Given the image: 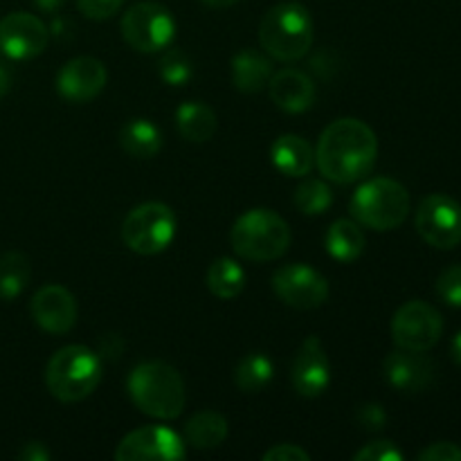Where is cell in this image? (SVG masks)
I'll return each mask as SVG.
<instances>
[{
	"instance_id": "cell-1",
	"label": "cell",
	"mask_w": 461,
	"mask_h": 461,
	"mask_svg": "<svg viewBox=\"0 0 461 461\" xmlns=\"http://www.w3.org/2000/svg\"><path fill=\"white\" fill-rule=\"evenodd\" d=\"M378 138L369 124L356 117L331 122L320 135L315 165L320 174L338 185H354L376 167Z\"/></svg>"
},
{
	"instance_id": "cell-2",
	"label": "cell",
	"mask_w": 461,
	"mask_h": 461,
	"mask_svg": "<svg viewBox=\"0 0 461 461\" xmlns=\"http://www.w3.org/2000/svg\"><path fill=\"white\" fill-rule=\"evenodd\" d=\"M131 401L142 414L171 421L185 410V383L178 369L162 360H149L133 367L126 381Z\"/></svg>"
},
{
	"instance_id": "cell-3",
	"label": "cell",
	"mask_w": 461,
	"mask_h": 461,
	"mask_svg": "<svg viewBox=\"0 0 461 461\" xmlns=\"http://www.w3.org/2000/svg\"><path fill=\"white\" fill-rule=\"evenodd\" d=\"M104 378L102 356L84 345L61 347L45 367L48 392L61 403H79L88 399Z\"/></svg>"
},
{
	"instance_id": "cell-4",
	"label": "cell",
	"mask_w": 461,
	"mask_h": 461,
	"mask_svg": "<svg viewBox=\"0 0 461 461\" xmlns=\"http://www.w3.org/2000/svg\"><path fill=\"white\" fill-rule=\"evenodd\" d=\"M313 18L300 3H279L259 23V45L270 59L300 61L313 45Z\"/></svg>"
},
{
	"instance_id": "cell-5",
	"label": "cell",
	"mask_w": 461,
	"mask_h": 461,
	"mask_svg": "<svg viewBox=\"0 0 461 461\" xmlns=\"http://www.w3.org/2000/svg\"><path fill=\"white\" fill-rule=\"evenodd\" d=\"M230 246L246 261H275L288 252L291 228L277 212L255 207L234 221L230 230Z\"/></svg>"
},
{
	"instance_id": "cell-6",
	"label": "cell",
	"mask_w": 461,
	"mask_h": 461,
	"mask_svg": "<svg viewBox=\"0 0 461 461\" xmlns=\"http://www.w3.org/2000/svg\"><path fill=\"white\" fill-rule=\"evenodd\" d=\"M349 212L363 228L390 232L408 219L410 194L399 180L372 178L356 189L349 201Z\"/></svg>"
},
{
	"instance_id": "cell-7",
	"label": "cell",
	"mask_w": 461,
	"mask_h": 461,
	"mask_svg": "<svg viewBox=\"0 0 461 461\" xmlns=\"http://www.w3.org/2000/svg\"><path fill=\"white\" fill-rule=\"evenodd\" d=\"M178 219L165 203L149 201L135 205L122 223V241L131 252L153 257L165 252L174 243Z\"/></svg>"
},
{
	"instance_id": "cell-8",
	"label": "cell",
	"mask_w": 461,
	"mask_h": 461,
	"mask_svg": "<svg viewBox=\"0 0 461 461\" xmlns=\"http://www.w3.org/2000/svg\"><path fill=\"white\" fill-rule=\"evenodd\" d=\"M122 36L133 50L144 54L160 52L176 39V18L160 3H138L124 12Z\"/></svg>"
},
{
	"instance_id": "cell-9",
	"label": "cell",
	"mask_w": 461,
	"mask_h": 461,
	"mask_svg": "<svg viewBox=\"0 0 461 461\" xmlns=\"http://www.w3.org/2000/svg\"><path fill=\"white\" fill-rule=\"evenodd\" d=\"M444 333V318L432 304L410 300L392 318V340L399 349L428 354Z\"/></svg>"
},
{
	"instance_id": "cell-10",
	"label": "cell",
	"mask_w": 461,
	"mask_h": 461,
	"mask_svg": "<svg viewBox=\"0 0 461 461\" xmlns=\"http://www.w3.org/2000/svg\"><path fill=\"white\" fill-rule=\"evenodd\" d=\"M414 225L428 246L453 250L461 243V205L446 194H430L419 205Z\"/></svg>"
},
{
	"instance_id": "cell-11",
	"label": "cell",
	"mask_w": 461,
	"mask_h": 461,
	"mask_svg": "<svg viewBox=\"0 0 461 461\" xmlns=\"http://www.w3.org/2000/svg\"><path fill=\"white\" fill-rule=\"evenodd\" d=\"M185 439L169 426H142L117 444V461H180L187 457Z\"/></svg>"
},
{
	"instance_id": "cell-12",
	"label": "cell",
	"mask_w": 461,
	"mask_h": 461,
	"mask_svg": "<svg viewBox=\"0 0 461 461\" xmlns=\"http://www.w3.org/2000/svg\"><path fill=\"white\" fill-rule=\"evenodd\" d=\"M273 291L284 304L300 311L320 309L329 300V282L306 264H288L275 270Z\"/></svg>"
},
{
	"instance_id": "cell-13",
	"label": "cell",
	"mask_w": 461,
	"mask_h": 461,
	"mask_svg": "<svg viewBox=\"0 0 461 461\" xmlns=\"http://www.w3.org/2000/svg\"><path fill=\"white\" fill-rule=\"evenodd\" d=\"M50 30L39 16L14 12L0 21V50L14 61H27L45 52Z\"/></svg>"
},
{
	"instance_id": "cell-14",
	"label": "cell",
	"mask_w": 461,
	"mask_h": 461,
	"mask_svg": "<svg viewBox=\"0 0 461 461\" xmlns=\"http://www.w3.org/2000/svg\"><path fill=\"white\" fill-rule=\"evenodd\" d=\"M32 320L43 329L45 333L52 336H63V333L72 331L77 324V300L66 286L59 284H48V286L39 288L30 302Z\"/></svg>"
},
{
	"instance_id": "cell-15",
	"label": "cell",
	"mask_w": 461,
	"mask_h": 461,
	"mask_svg": "<svg viewBox=\"0 0 461 461\" xmlns=\"http://www.w3.org/2000/svg\"><path fill=\"white\" fill-rule=\"evenodd\" d=\"M293 387L304 399H318L331 385V365L318 336H309L297 349L291 369Z\"/></svg>"
},
{
	"instance_id": "cell-16",
	"label": "cell",
	"mask_w": 461,
	"mask_h": 461,
	"mask_svg": "<svg viewBox=\"0 0 461 461\" xmlns=\"http://www.w3.org/2000/svg\"><path fill=\"white\" fill-rule=\"evenodd\" d=\"M108 84V70L99 59L77 57L70 59L59 70L57 90L66 102L86 104L93 102Z\"/></svg>"
},
{
	"instance_id": "cell-17",
	"label": "cell",
	"mask_w": 461,
	"mask_h": 461,
	"mask_svg": "<svg viewBox=\"0 0 461 461\" xmlns=\"http://www.w3.org/2000/svg\"><path fill=\"white\" fill-rule=\"evenodd\" d=\"M385 381L401 394H421L435 383V365L421 351L396 349L383 360Z\"/></svg>"
},
{
	"instance_id": "cell-18",
	"label": "cell",
	"mask_w": 461,
	"mask_h": 461,
	"mask_svg": "<svg viewBox=\"0 0 461 461\" xmlns=\"http://www.w3.org/2000/svg\"><path fill=\"white\" fill-rule=\"evenodd\" d=\"M268 95L275 106L284 113H306L315 102V84L306 72L297 68H284L273 72L268 81Z\"/></svg>"
},
{
	"instance_id": "cell-19",
	"label": "cell",
	"mask_w": 461,
	"mask_h": 461,
	"mask_svg": "<svg viewBox=\"0 0 461 461\" xmlns=\"http://www.w3.org/2000/svg\"><path fill=\"white\" fill-rule=\"evenodd\" d=\"M270 160H273L275 169L282 171L284 176L291 178H302V176L311 174L315 165V151L304 138L295 133L279 135L270 147Z\"/></svg>"
},
{
	"instance_id": "cell-20",
	"label": "cell",
	"mask_w": 461,
	"mask_h": 461,
	"mask_svg": "<svg viewBox=\"0 0 461 461\" xmlns=\"http://www.w3.org/2000/svg\"><path fill=\"white\" fill-rule=\"evenodd\" d=\"M273 77V61L259 50H241L232 59V81L246 95L261 93Z\"/></svg>"
},
{
	"instance_id": "cell-21",
	"label": "cell",
	"mask_w": 461,
	"mask_h": 461,
	"mask_svg": "<svg viewBox=\"0 0 461 461\" xmlns=\"http://www.w3.org/2000/svg\"><path fill=\"white\" fill-rule=\"evenodd\" d=\"M324 246L331 259L340 261V264H354L363 257L367 239H365L360 223L351 219H338L331 228L327 230L324 237Z\"/></svg>"
},
{
	"instance_id": "cell-22",
	"label": "cell",
	"mask_w": 461,
	"mask_h": 461,
	"mask_svg": "<svg viewBox=\"0 0 461 461\" xmlns=\"http://www.w3.org/2000/svg\"><path fill=\"white\" fill-rule=\"evenodd\" d=\"M120 144L131 158L149 160L162 149V131L147 117H133L120 129Z\"/></svg>"
},
{
	"instance_id": "cell-23",
	"label": "cell",
	"mask_w": 461,
	"mask_h": 461,
	"mask_svg": "<svg viewBox=\"0 0 461 461\" xmlns=\"http://www.w3.org/2000/svg\"><path fill=\"white\" fill-rule=\"evenodd\" d=\"M228 419L214 410H203L194 414L185 426V444H189L196 450H212L219 448L228 439Z\"/></svg>"
},
{
	"instance_id": "cell-24",
	"label": "cell",
	"mask_w": 461,
	"mask_h": 461,
	"mask_svg": "<svg viewBox=\"0 0 461 461\" xmlns=\"http://www.w3.org/2000/svg\"><path fill=\"white\" fill-rule=\"evenodd\" d=\"M176 126L187 142L203 144L214 138L219 122L214 108L205 102H185L176 111Z\"/></svg>"
},
{
	"instance_id": "cell-25",
	"label": "cell",
	"mask_w": 461,
	"mask_h": 461,
	"mask_svg": "<svg viewBox=\"0 0 461 461\" xmlns=\"http://www.w3.org/2000/svg\"><path fill=\"white\" fill-rule=\"evenodd\" d=\"M207 288L219 300H234L246 288V270L237 259L219 257L207 268Z\"/></svg>"
},
{
	"instance_id": "cell-26",
	"label": "cell",
	"mask_w": 461,
	"mask_h": 461,
	"mask_svg": "<svg viewBox=\"0 0 461 461\" xmlns=\"http://www.w3.org/2000/svg\"><path fill=\"white\" fill-rule=\"evenodd\" d=\"M275 378V365L261 351H252L234 369V383H237L239 392L243 394H259L266 387L273 383Z\"/></svg>"
},
{
	"instance_id": "cell-27",
	"label": "cell",
	"mask_w": 461,
	"mask_h": 461,
	"mask_svg": "<svg viewBox=\"0 0 461 461\" xmlns=\"http://www.w3.org/2000/svg\"><path fill=\"white\" fill-rule=\"evenodd\" d=\"M32 277V266L27 255L9 250L0 255V300L14 302L23 295Z\"/></svg>"
},
{
	"instance_id": "cell-28",
	"label": "cell",
	"mask_w": 461,
	"mask_h": 461,
	"mask_svg": "<svg viewBox=\"0 0 461 461\" xmlns=\"http://www.w3.org/2000/svg\"><path fill=\"white\" fill-rule=\"evenodd\" d=\"M295 207L306 216H320L329 212L333 205V192L324 180H304L300 187L295 189Z\"/></svg>"
},
{
	"instance_id": "cell-29",
	"label": "cell",
	"mask_w": 461,
	"mask_h": 461,
	"mask_svg": "<svg viewBox=\"0 0 461 461\" xmlns=\"http://www.w3.org/2000/svg\"><path fill=\"white\" fill-rule=\"evenodd\" d=\"M158 70H160L162 81H165L167 86H176V88H180V86H187L189 81H192L194 63L183 50L171 48L169 45V50L162 54L160 68H158Z\"/></svg>"
},
{
	"instance_id": "cell-30",
	"label": "cell",
	"mask_w": 461,
	"mask_h": 461,
	"mask_svg": "<svg viewBox=\"0 0 461 461\" xmlns=\"http://www.w3.org/2000/svg\"><path fill=\"white\" fill-rule=\"evenodd\" d=\"M437 295L441 297V302H446L448 306L459 309L461 306V266H450L448 270L439 275L435 284Z\"/></svg>"
},
{
	"instance_id": "cell-31",
	"label": "cell",
	"mask_w": 461,
	"mask_h": 461,
	"mask_svg": "<svg viewBox=\"0 0 461 461\" xmlns=\"http://www.w3.org/2000/svg\"><path fill=\"white\" fill-rule=\"evenodd\" d=\"M354 461H403V453L396 448L394 441L378 439L369 441L358 453H354Z\"/></svg>"
},
{
	"instance_id": "cell-32",
	"label": "cell",
	"mask_w": 461,
	"mask_h": 461,
	"mask_svg": "<svg viewBox=\"0 0 461 461\" xmlns=\"http://www.w3.org/2000/svg\"><path fill=\"white\" fill-rule=\"evenodd\" d=\"M124 0H77V7L90 21H108L122 9Z\"/></svg>"
},
{
	"instance_id": "cell-33",
	"label": "cell",
	"mask_w": 461,
	"mask_h": 461,
	"mask_svg": "<svg viewBox=\"0 0 461 461\" xmlns=\"http://www.w3.org/2000/svg\"><path fill=\"white\" fill-rule=\"evenodd\" d=\"M356 421L367 432H381L387 426V412L381 403H363L356 410Z\"/></svg>"
},
{
	"instance_id": "cell-34",
	"label": "cell",
	"mask_w": 461,
	"mask_h": 461,
	"mask_svg": "<svg viewBox=\"0 0 461 461\" xmlns=\"http://www.w3.org/2000/svg\"><path fill=\"white\" fill-rule=\"evenodd\" d=\"M419 461H461V448L453 441H437L419 453Z\"/></svg>"
},
{
	"instance_id": "cell-35",
	"label": "cell",
	"mask_w": 461,
	"mask_h": 461,
	"mask_svg": "<svg viewBox=\"0 0 461 461\" xmlns=\"http://www.w3.org/2000/svg\"><path fill=\"white\" fill-rule=\"evenodd\" d=\"M264 461H311V455L295 444H277L266 450Z\"/></svg>"
},
{
	"instance_id": "cell-36",
	"label": "cell",
	"mask_w": 461,
	"mask_h": 461,
	"mask_svg": "<svg viewBox=\"0 0 461 461\" xmlns=\"http://www.w3.org/2000/svg\"><path fill=\"white\" fill-rule=\"evenodd\" d=\"M18 459L48 461V459H52V453H50V450L45 448V444H41V441H27V444L21 448V453H18Z\"/></svg>"
},
{
	"instance_id": "cell-37",
	"label": "cell",
	"mask_w": 461,
	"mask_h": 461,
	"mask_svg": "<svg viewBox=\"0 0 461 461\" xmlns=\"http://www.w3.org/2000/svg\"><path fill=\"white\" fill-rule=\"evenodd\" d=\"M9 88H12V72L5 63H0V99L9 93Z\"/></svg>"
},
{
	"instance_id": "cell-38",
	"label": "cell",
	"mask_w": 461,
	"mask_h": 461,
	"mask_svg": "<svg viewBox=\"0 0 461 461\" xmlns=\"http://www.w3.org/2000/svg\"><path fill=\"white\" fill-rule=\"evenodd\" d=\"M66 3L68 0H34L36 7L43 9V12H57V9H61Z\"/></svg>"
},
{
	"instance_id": "cell-39",
	"label": "cell",
	"mask_w": 461,
	"mask_h": 461,
	"mask_svg": "<svg viewBox=\"0 0 461 461\" xmlns=\"http://www.w3.org/2000/svg\"><path fill=\"white\" fill-rule=\"evenodd\" d=\"M205 7H212V9H228V7H234V5L239 3V0H201Z\"/></svg>"
},
{
	"instance_id": "cell-40",
	"label": "cell",
	"mask_w": 461,
	"mask_h": 461,
	"mask_svg": "<svg viewBox=\"0 0 461 461\" xmlns=\"http://www.w3.org/2000/svg\"><path fill=\"white\" fill-rule=\"evenodd\" d=\"M450 349H453V358L457 360V363L461 365V331L457 333V336H455L453 347H450Z\"/></svg>"
}]
</instances>
